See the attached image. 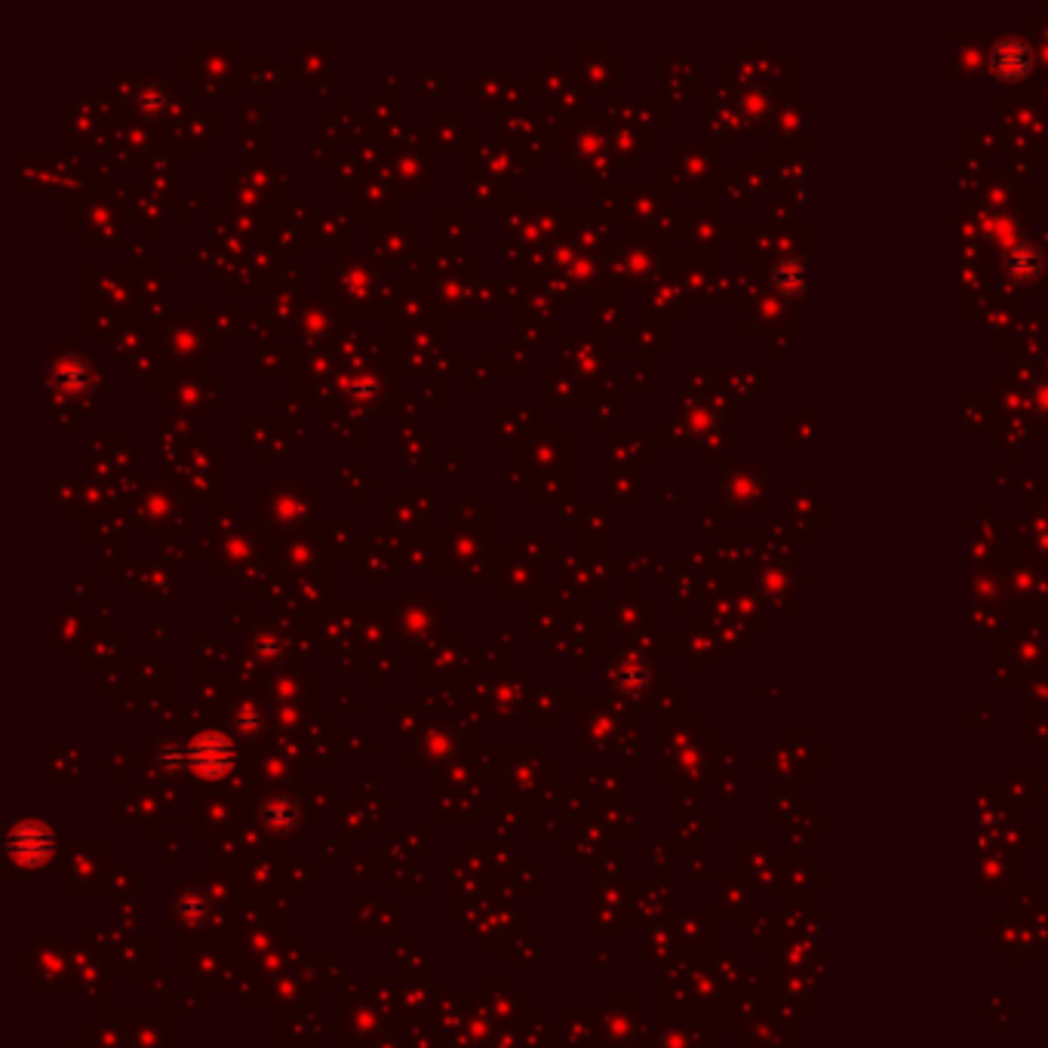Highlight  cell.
Wrapping results in <instances>:
<instances>
[{
  "label": "cell",
  "mask_w": 1048,
  "mask_h": 1048,
  "mask_svg": "<svg viewBox=\"0 0 1048 1048\" xmlns=\"http://www.w3.org/2000/svg\"><path fill=\"white\" fill-rule=\"evenodd\" d=\"M10 849H13V855H16L19 861H25V864L44 861V858L53 852V836H50L44 827H37V824H25V827H19V830H16V836H13Z\"/></svg>",
  "instance_id": "cell-2"
},
{
  "label": "cell",
  "mask_w": 1048,
  "mask_h": 1048,
  "mask_svg": "<svg viewBox=\"0 0 1048 1048\" xmlns=\"http://www.w3.org/2000/svg\"><path fill=\"white\" fill-rule=\"evenodd\" d=\"M1039 268V253H1033L1030 259H1021L1018 253L1009 259V271H1015V274H1033Z\"/></svg>",
  "instance_id": "cell-4"
},
{
  "label": "cell",
  "mask_w": 1048,
  "mask_h": 1048,
  "mask_svg": "<svg viewBox=\"0 0 1048 1048\" xmlns=\"http://www.w3.org/2000/svg\"><path fill=\"white\" fill-rule=\"evenodd\" d=\"M993 62L1005 77H1018L1030 68V47L1021 44V40H1005V44L996 47Z\"/></svg>",
  "instance_id": "cell-3"
},
{
  "label": "cell",
  "mask_w": 1048,
  "mask_h": 1048,
  "mask_svg": "<svg viewBox=\"0 0 1048 1048\" xmlns=\"http://www.w3.org/2000/svg\"><path fill=\"white\" fill-rule=\"evenodd\" d=\"M191 757H194V766H197L203 775L216 778V775H225V772H228V766H231V757H234V753H231V744H228L225 738H219V735H206V738H200V741L194 744V753H191Z\"/></svg>",
  "instance_id": "cell-1"
}]
</instances>
